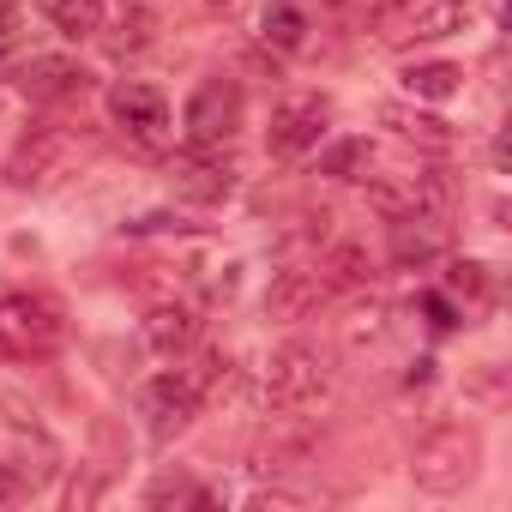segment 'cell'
<instances>
[{
	"instance_id": "6da1fadb",
	"label": "cell",
	"mask_w": 512,
	"mask_h": 512,
	"mask_svg": "<svg viewBox=\"0 0 512 512\" xmlns=\"http://www.w3.org/2000/svg\"><path fill=\"white\" fill-rule=\"evenodd\" d=\"M476 464H482V434H476L470 422H446V428H434V434L410 452V476H416V488H428V494H458V488L476 476Z\"/></svg>"
},
{
	"instance_id": "7a4b0ae2",
	"label": "cell",
	"mask_w": 512,
	"mask_h": 512,
	"mask_svg": "<svg viewBox=\"0 0 512 512\" xmlns=\"http://www.w3.org/2000/svg\"><path fill=\"white\" fill-rule=\"evenodd\" d=\"M61 332H67L61 302H49V296H0V362L49 356L61 344Z\"/></svg>"
},
{
	"instance_id": "3957f363",
	"label": "cell",
	"mask_w": 512,
	"mask_h": 512,
	"mask_svg": "<svg viewBox=\"0 0 512 512\" xmlns=\"http://www.w3.org/2000/svg\"><path fill=\"white\" fill-rule=\"evenodd\" d=\"M326 386H332V374H326V356H320L314 344H284V350H272L266 398H272L278 410H308V404L326 398Z\"/></svg>"
},
{
	"instance_id": "277c9868",
	"label": "cell",
	"mask_w": 512,
	"mask_h": 512,
	"mask_svg": "<svg viewBox=\"0 0 512 512\" xmlns=\"http://www.w3.org/2000/svg\"><path fill=\"white\" fill-rule=\"evenodd\" d=\"M187 139L193 145H223V139H235V127H241V85L235 79H199V91L187 97Z\"/></svg>"
},
{
	"instance_id": "5b68a950",
	"label": "cell",
	"mask_w": 512,
	"mask_h": 512,
	"mask_svg": "<svg viewBox=\"0 0 512 512\" xmlns=\"http://www.w3.org/2000/svg\"><path fill=\"white\" fill-rule=\"evenodd\" d=\"M386 37L392 43H428V37H452L458 25H464V7H458V0H392V7H386Z\"/></svg>"
},
{
	"instance_id": "8992f818",
	"label": "cell",
	"mask_w": 512,
	"mask_h": 512,
	"mask_svg": "<svg viewBox=\"0 0 512 512\" xmlns=\"http://www.w3.org/2000/svg\"><path fill=\"white\" fill-rule=\"evenodd\" d=\"M193 410H199V392L187 386V374H163V380H151V386L139 392V416H145V428H151L157 440L181 434V428L193 422Z\"/></svg>"
},
{
	"instance_id": "52a82bcc",
	"label": "cell",
	"mask_w": 512,
	"mask_h": 512,
	"mask_svg": "<svg viewBox=\"0 0 512 512\" xmlns=\"http://www.w3.org/2000/svg\"><path fill=\"white\" fill-rule=\"evenodd\" d=\"M169 187H175L181 199L217 205V199H229V187H235V169H229L223 157H211V145H193L187 157H175V163H169Z\"/></svg>"
},
{
	"instance_id": "ba28073f",
	"label": "cell",
	"mask_w": 512,
	"mask_h": 512,
	"mask_svg": "<svg viewBox=\"0 0 512 512\" xmlns=\"http://www.w3.org/2000/svg\"><path fill=\"white\" fill-rule=\"evenodd\" d=\"M326 296H332V290H326L320 266H290V272H278V278H272V290H266V320L296 326V320H308Z\"/></svg>"
},
{
	"instance_id": "9c48e42d",
	"label": "cell",
	"mask_w": 512,
	"mask_h": 512,
	"mask_svg": "<svg viewBox=\"0 0 512 512\" xmlns=\"http://www.w3.org/2000/svg\"><path fill=\"white\" fill-rule=\"evenodd\" d=\"M91 85V73L73 61V55H31L25 67H19V91L31 97V103H67V97H79Z\"/></svg>"
},
{
	"instance_id": "30bf717a",
	"label": "cell",
	"mask_w": 512,
	"mask_h": 512,
	"mask_svg": "<svg viewBox=\"0 0 512 512\" xmlns=\"http://www.w3.org/2000/svg\"><path fill=\"white\" fill-rule=\"evenodd\" d=\"M326 121H332V109H326L320 97H296V103H284V109L272 115V151H284V157L314 151L320 133H326Z\"/></svg>"
},
{
	"instance_id": "8fae6325",
	"label": "cell",
	"mask_w": 512,
	"mask_h": 512,
	"mask_svg": "<svg viewBox=\"0 0 512 512\" xmlns=\"http://www.w3.org/2000/svg\"><path fill=\"white\" fill-rule=\"evenodd\" d=\"M109 115H115L133 139H163V127H169L163 97H157L151 85H139V79H127V85H115V91H109Z\"/></svg>"
},
{
	"instance_id": "7c38bea8",
	"label": "cell",
	"mask_w": 512,
	"mask_h": 512,
	"mask_svg": "<svg viewBox=\"0 0 512 512\" xmlns=\"http://www.w3.org/2000/svg\"><path fill=\"white\" fill-rule=\"evenodd\" d=\"M61 157H67V139H61V133H49V127H37V133L13 151L7 181H13V187H43V181L61 169Z\"/></svg>"
},
{
	"instance_id": "4fadbf2b",
	"label": "cell",
	"mask_w": 512,
	"mask_h": 512,
	"mask_svg": "<svg viewBox=\"0 0 512 512\" xmlns=\"http://www.w3.org/2000/svg\"><path fill=\"white\" fill-rule=\"evenodd\" d=\"M193 338H199V314H193V308H181V302L151 308V320H145V344H151L157 356H181V350H193Z\"/></svg>"
},
{
	"instance_id": "5bb4252c",
	"label": "cell",
	"mask_w": 512,
	"mask_h": 512,
	"mask_svg": "<svg viewBox=\"0 0 512 512\" xmlns=\"http://www.w3.org/2000/svg\"><path fill=\"white\" fill-rule=\"evenodd\" d=\"M434 253H440L434 217H392V260L398 266H428Z\"/></svg>"
},
{
	"instance_id": "9a60e30c",
	"label": "cell",
	"mask_w": 512,
	"mask_h": 512,
	"mask_svg": "<svg viewBox=\"0 0 512 512\" xmlns=\"http://www.w3.org/2000/svg\"><path fill=\"white\" fill-rule=\"evenodd\" d=\"M308 458H314V428H296V434H266L260 446H253V470H266V476L296 470V464H308Z\"/></svg>"
},
{
	"instance_id": "2e32d148",
	"label": "cell",
	"mask_w": 512,
	"mask_h": 512,
	"mask_svg": "<svg viewBox=\"0 0 512 512\" xmlns=\"http://www.w3.org/2000/svg\"><path fill=\"white\" fill-rule=\"evenodd\" d=\"M458 85H464V73L452 61H422V67L404 73V91L422 97V103H446V97H458Z\"/></svg>"
},
{
	"instance_id": "e0dca14e",
	"label": "cell",
	"mask_w": 512,
	"mask_h": 512,
	"mask_svg": "<svg viewBox=\"0 0 512 512\" xmlns=\"http://www.w3.org/2000/svg\"><path fill=\"white\" fill-rule=\"evenodd\" d=\"M380 115H386V127H398V133H404V139H416V145H434V151H446V145H452V127H446L440 115H422V109H398V103H386Z\"/></svg>"
},
{
	"instance_id": "ac0fdd59",
	"label": "cell",
	"mask_w": 512,
	"mask_h": 512,
	"mask_svg": "<svg viewBox=\"0 0 512 512\" xmlns=\"http://www.w3.org/2000/svg\"><path fill=\"white\" fill-rule=\"evenodd\" d=\"M260 31H266V43H272V49H302V43H308V13H302V7H290V0H278V7H266Z\"/></svg>"
},
{
	"instance_id": "d6986e66",
	"label": "cell",
	"mask_w": 512,
	"mask_h": 512,
	"mask_svg": "<svg viewBox=\"0 0 512 512\" xmlns=\"http://www.w3.org/2000/svg\"><path fill=\"white\" fill-rule=\"evenodd\" d=\"M320 278H326V290H356V284H368V253H362V247H332L326 260H320Z\"/></svg>"
},
{
	"instance_id": "ffe728a7",
	"label": "cell",
	"mask_w": 512,
	"mask_h": 512,
	"mask_svg": "<svg viewBox=\"0 0 512 512\" xmlns=\"http://www.w3.org/2000/svg\"><path fill=\"white\" fill-rule=\"evenodd\" d=\"M368 163H374V145L368 139H338L332 151H320V175H338V181L368 175Z\"/></svg>"
},
{
	"instance_id": "44dd1931",
	"label": "cell",
	"mask_w": 512,
	"mask_h": 512,
	"mask_svg": "<svg viewBox=\"0 0 512 512\" xmlns=\"http://www.w3.org/2000/svg\"><path fill=\"white\" fill-rule=\"evenodd\" d=\"M49 13L67 37H97L103 31V0H49Z\"/></svg>"
},
{
	"instance_id": "7402d4cb",
	"label": "cell",
	"mask_w": 512,
	"mask_h": 512,
	"mask_svg": "<svg viewBox=\"0 0 512 512\" xmlns=\"http://www.w3.org/2000/svg\"><path fill=\"white\" fill-rule=\"evenodd\" d=\"M452 290H458V296H482V290H488V266H476V260L452 266Z\"/></svg>"
},
{
	"instance_id": "603a6c76",
	"label": "cell",
	"mask_w": 512,
	"mask_h": 512,
	"mask_svg": "<svg viewBox=\"0 0 512 512\" xmlns=\"http://www.w3.org/2000/svg\"><path fill=\"white\" fill-rule=\"evenodd\" d=\"M163 500H205V494H199L193 482H157V488H151V506H163Z\"/></svg>"
},
{
	"instance_id": "cb8c5ba5",
	"label": "cell",
	"mask_w": 512,
	"mask_h": 512,
	"mask_svg": "<svg viewBox=\"0 0 512 512\" xmlns=\"http://www.w3.org/2000/svg\"><path fill=\"white\" fill-rule=\"evenodd\" d=\"M19 37V0H0V43Z\"/></svg>"
},
{
	"instance_id": "d4e9b609",
	"label": "cell",
	"mask_w": 512,
	"mask_h": 512,
	"mask_svg": "<svg viewBox=\"0 0 512 512\" xmlns=\"http://www.w3.org/2000/svg\"><path fill=\"white\" fill-rule=\"evenodd\" d=\"M13 494H19V470H13V464H0V506H7Z\"/></svg>"
},
{
	"instance_id": "484cf974",
	"label": "cell",
	"mask_w": 512,
	"mask_h": 512,
	"mask_svg": "<svg viewBox=\"0 0 512 512\" xmlns=\"http://www.w3.org/2000/svg\"><path fill=\"white\" fill-rule=\"evenodd\" d=\"M428 314H434V326H452V302H440V296H428Z\"/></svg>"
}]
</instances>
